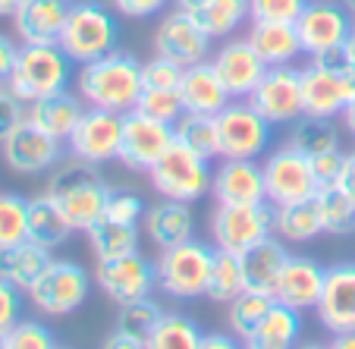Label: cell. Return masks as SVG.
<instances>
[{"mask_svg":"<svg viewBox=\"0 0 355 349\" xmlns=\"http://www.w3.org/2000/svg\"><path fill=\"white\" fill-rule=\"evenodd\" d=\"M355 101V69L346 63L343 47L311 57L302 69V108L309 117H340Z\"/></svg>","mask_w":355,"mask_h":349,"instance_id":"3","label":"cell"},{"mask_svg":"<svg viewBox=\"0 0 355 349\" xmlns=\"http://www.w3.org/2000/svg\"><path fill=\"white\" fill-rule=\"evenodd\" d=\"M47 195L60 205V211L73 223L76 233H88L104 217L110 186L104 182L98 164L73 158V161H60L54 167L51 182H47Z\"/></svg>","mask_w":355,"mask_h":349,"instance_id":"2","label":"cell"},{"mask_svg":"<svg viewBox=\"0 0 355 349\" xmlns=\"http://www.w3.org/2000/svg\"><path fill=\"white\" fill-rule=\"evenodd\" d=\"M214 246L233 255H245L252 246L274 236V205H217L211 217Z\"/></svg>","mask_w":355,"mask_h":349,"instance_id":"10","label":"cell"},{"mask_svg":"<svg viewBox=\"0 0 355 349\" xmlns=\"http://www.w3.org/2000/svg\"><path fill=\"white\" fill-rule=\"evenodd\" d=\"M173 139V123H161L155 117L141 114V110H129V114H123V142L116 161L126 164L129 170H145L148 173Z\"/></svg>","mask_w":355,"mask_h":349,"instance_id":"15","label":"cell"},{"mask_svg":"<svg viewBox=\"0 0 355 349\" xmlns=\"http://www.w3.org/2000/svg\"><path fill=\"white\" fill-rule=\"evenodd\" d=\"M334 346L336 349H355V330H352V334H340L334 340Z\"/></svg>","mask_w":355,"mask_h":349,"instance_id":"57","label":"cell"},{"mask_svg":"<svg viewBox=\"0 0 355 349\" xmlns=\"http://www.w3.org/2000/svg\"><path fill=\"white\" fill-rule=\"evenodd\" d=\"M141 230L157 248H170L195 236V214L189 202H176V198H164V202L151 205L141 217Z\"/></svg>","mask_w":355,"mask_h":349,"instance_id":"24","label":"cell"},{"mask_svg":"<svg viewBox=\"0 0 355 349\" xmlns=\"http://www.w3.org/2000/svg\"><path fill=\"white\" fill-rule=\"evenodd\" d=\"M242 289H245V280H242V258L233 255V252L217 248L214 262H211V274H208L205 296H208L211 303H217V305H227V303H233Z\"/></svg>","mask_w":355,"mask_h":349,"instance_id":"37","label":"cell"},{"mask_svg":"<svg viewBox=\"0 0 355 349\" xmlns=\"http://www.w3.org/2000/svg\"><path fill=\"white\" fill-rule=\"evenodd\" d=\"M236 346V340H233V334H205L201 337V349H233Z\"/></svg>","mask_w":355,"mask_h":349,"instance_id":"54","label":"cell"},{"mask_svg":"<svg viewBox=\"0 0 355 349\" xmlns=\"http://www.w3.org/2000/svg\"><path fill=\"white\" fill-rule=\"evenodd\" d=\"M16 321H22V289L0 277V337L10 334Z\"/></svg>","mask_w":355,"mask_h":349,"instance_id":"49","label":"cell"},{"mask_svg":"<svg viewBox=\"0 0 355 349\" xmlns=\"http://www.w3.org/2000/svg\"><path fill=\"white\" fill-rule=\"evenodd\" d=\"M201 327L186 315H176V312H164L161 321H157L155 334L148 349H201Z\"/></svg>","mask_w":355,"mask_h":349,"instance_id":"41","label":"cell"},{"mask_svg":"<svg viewBox=\"0 0 355 349\" xmlns=\"http://www.w3.org/2000/svg\"><path fill=\"white\" fill-rule=\"evenodd\" d=\"M245 101L274 126L295 123L305 114V108H302V69H295L293 63L268 67V73L261 76V82Z\"/></svg>","mask_w":355,"mask_h":349,"instance_id":"13","label":"cell"},{"mask_svg":"<svg viewBox=\"0 0 355 349\" xmlns=\"http://www.w3.org/2000/svg\"><path fill=\"white\" fill-rule=\"evenodd\" d=\"M57 44L79 67L116 51V44H120V19L114 16V7L110 3H98V0L73 3Z\"/></svg>","mask_w":355,"mask_h":349,"instance_id":"4","label":"cell"},{"mask_svg":"<svg viewBox=\"0 0 355 349\" xmlns=\"http://www.w3.org/2000/svg\"><path fill=\"white\" fill-rule=\"evenodd\" d=\"M180 98H182V108L192 110V114H220V110L233 101L230 92L223 88L220 76L211 67V60L192 63V67L182 69Z\"/></svg>","mask_w":355,"mask_h":349,"instance_id":"25","label":"cell"},{"mask_svg":"<svg viewBox=\"0 0 355 349\" xmlns=\"http://www.w3.org/2000/svg\"><path fill=\"white\" fill-rule=\"evenodd\" d=\"M274 233L289 242H311L324 233V221L315 198H302L274 208Z\"/></svg>","mask_w":355,"mask_h":349,"instance_id":"33","label":"cell"},{"mask_svg":"<svg viewBox=\"0 0 355 349\" xmlns=\"http://www.w3.org/2000/svg\"><path fill=\"white\" fill-rule=\"evenodd\" d=\"M352 28H355V13H352Z\"/></svg>","mask_w":355,"mask_h":349,"instance_id":"61","label":"cell"},{"mask_svg":"<svg viewBox=\"0 0 355 349\" xmlns=\"http://www.w3.org/2000/svg\"><path fill=\"white\" fill-rule=\"evenodd\" d=\"M69 82H73V60L60 44H22L7 85L28 104L47 94L67 92Z\"/></svg>","mask_w":355,"mask_h":349,"instance_id":"5","label":"cell"},{"mask_svg":"<svg viewBox=\"0 0 355 349\" xmlns=\"http://www.w3.org/2000/svg\"><path fill=\"white\" fill-rule=\"evenodd\" d=\"M123 142V114L104 108H85L76 129L67 139V151L88 164H107L120 158Z\"/></svg>","mask_w":355,"mask_h":349,"instance_id":"12","label":"cell"},{"mask_svg":"<svg viewBox=\"0 0 355 349\" xmlns=\"http://www.w3.org/2000/svg\"><path fill=\"white\" fill-rule=\"evenodd\" d=\"M211 195L217 205H261L268 202L264 167L258 161L223 158V164L211 176Z\"/></svg>","mask_w":355,"mask_h":349,"instance_id":"21","label":"cell"},{"mask_svg":"<svg viewBox=\"0 0 355 349\" xmlns=\"http://www.w3.org/2000/svg\"><path fill=\"white\" fill-rule=\"evenodd\" d=\"M324 274L327 268H321L315 258L289 255V262L283 264L280 277H277L274 299L295 312H315L324 293Z\"/></svg>","mask_w":355,"mask_h":349,"instance_id":"22","label":"cell"},{"mask_svg":"<svg viewBox=\"0 0 355 349\" xmlns=\"http://www.w3.org/2000/svg\"><path fill=\"white\" fill-rule=\"evenodd\" d=\"M69 10L73 0H26L13 13V28L22 44H57Z\"/></svg>","mask_w":355,"mask_h":349,"instance_id":"23","label":"cell"},{"mask_svg":"<svg viewBox=\"0 0 355 349\" xmlns=\"http://www.w3.org/2000/svg\"><path fill=\"white\" fill-rule=\"evenodd\" d=\"M28 239V198L0 192V248Z\"/></svg>","mask_w":355,"mask_h":349,"instance_id":"42","label":"cell"},{"mask_svg":"<svg viewBox=\"0 0 355 349\" xmlns=\"http://www.w3.org/2000/svg\"><path fill=\"white\" fill-rule=\"evenodd\" d=\"M173 133L182 145L198 151L201 158H220V135H217V114H192L182 110V117L173 123Z\"/></svg>","mask_w":355,"mask_h":349,"instance_id":"36","label":"cell"},{"mask_svg":"<svg viewBox=\"0 0 355 349\" xmlns=\"http://www.w3.org/2000/svg\"><path fill=\"white\" fill-rule=\"evenodd\" d=\"M85 236L92 242V252L98 262L139 252V223H120L110 221V217H101Z\"/></svg>","mask_w":355,"mask_h":349,"instance_id":"34","label":"cell"},{"mask_svg":"<svg viewBox=\"0 0 355 349\" xmlns=\"http://www.w3.org/2000/svg\"><path fill=\"white\" fill-rule=\"evenodd\" d=\"M161 315H164V309L157 303H151V296L120 305L116 327H114V334L104 340V346L107 349H148Z\"/></svg>","mask_w":355,"mask_h":349,"instance_id":"26","label":"cell"},{"mask_svg":"<svg viewBox=\"0 0 355 349\" xmlns=\"http://www.w3.org/2000/svg\"><path fill=\"white\" fill-rule=\"evenodd\" d=\"M214 73L220 76L223 88L230 92V98H248L255 92V85L261 82V76L268 73V63L261 60L252 41L248 38H236V41H227L214 54L211 60Z\"/></svg>","mask_w":355,"mask_h":349,"instance_id":"20","label":"cell"},{"mask_svg":"<svg viewBox=\"0 0 355 349\" xmlns=\"http://www.w3.org/2000/svg\"><path fill=\"white\" fill-rule=\"evenodd\" d=\"M336 182H340L346 192L355 195V151H352V155H346V161H343V170H340V180H336Z\"/></svg>","mask_w":355,"mask_h":349,"instance_id":"53","label":"cell"},{"mask_svg":"<svg viewBox=\"0 0 355 349\" xmlns=\"http://www.w3.org/2000/svg\"><path fill=\"white\" fill-rule=\"evenodd\" d=\"M51 264V252L41 246H35L32 239H22L16 246L0 248V277L10 280L13 287H19L22 293H28L38 274Z\"/></svg>","mask_w":355,"mask_h":349,"instance_id":"31","label":"cell"},{"mask_svg":"<svg viewBox=\"0 0 355 349\" xmlns=\"http://www.w3.org/2000/svg\"><path fill=\"white\" fill-rule=\"evenodd\" d=\"M0 346L3 349H54L57 340L54 334L38 321H16L10 334L0 337Z\"/></svg>","mask_w":355,"mask_h":349,"instance_id":"44","label":"cell"},{"mask_svg":"<svg viewBox=\"0 0 355 349\" xmlns=\"http://www.w3.org/2000/svg\"><path fill=\"white\" fill-rule=\"evenodd\" d=\"M73 233H76L73 223L67 221L60 205L47 192L28 198V239H32L35 246L54 252V248H60Z\"/></svg>","mask_w":355,"mask_h":349,"instance_id":"29","label":"cell"},{"mask_svg":"<svg viewBox=\"0 0 355 349\" xmlns=\"http://www.w3.org/2000/svg\"><path fill=\"white\" fill-rule=\"evenodd\" d=\"M26 0H0V16H13Z\"/></svg>","mask_w":355,"mask_h":349,"instance_id":"56","label":"cell"},{"mask_svg":"<svg viewBox=\"0 0 355 349\" xmlns=\"http://www.w3.org/2000/svg\"><path fill=\"white\" fill-rule=\"evenodd\" d=\"M214 252L217 248H211L208 242L198 239H186L180 246L161 248V258L155 262L157 287L167 296H173V299H198V296H205Z\"/></svg>","mask_w":355,"mask_h":349,"instance_id":"7","label":"cell"},{"mask_svg":"<svg viewBox=\"0 0 355 349\" xmlns=\"http://www.w3.org/2000/svg\"><path fill=\"white\" fill-rule=\"evenodd\" d=\"M0 151H3L7 167L22 176L47 173V170H54L63 161V142L41 133L28 120H22L7 139L0 142Z\"/></svg>","mask_w":355,"mask_h":349,"instance_id":"16","label":"cell"},{"mask_svg":"<svg viewBox=\"0 0 355 349\" xmlns=\"http://www.w3.org/2000/svg\"><path fill=\"white\" fill-rule=\"evenodd\" d=\"M151 186L164 195V198H176V202H198L211 192V170L208 158H201L180 139L170 142V148L155 161V167L148 170Z\"/></svg>","mask_w":355,"mask_h":349,"instance_id":"6","label":"cell"},{"mask_svg":"<svg viewBox=\"0 0 355 349\" xmlns=\"http://www.w3.org/2000/svg\"><path fill=\"white\" fill-rule=\"evenodd\" d=\"M274 305V296L268 293H252L242 289L233 303H227V321H230V334L239 337L242 343H248V337L258 330V324L264 321V315Z\"/></svg>","mask_w":355,"mask_h":349,"instance_id":"39","label":"cell"},{"mask_svg":"<svg viewBox=\"0 0 355 349\" xmlns=\"http://www.w3.org/2000/svg\"><path fill=\"white\" fill-rule=\"evenodd\" d=\"M192 16L211 38H227L245 19H252V10H248V0H208Z\"/></svg>","mask_w":355,"mask_h":349,"instance_id":"40","label":"cell"},{"mask_svg":"<svg viewBox=\"0 0 355 349\" xmlns=\"http://www.w3.org/2000/svg\"><path fill=\"white\" fill-rule=\"evenodd\" d=\"M343 120H346V129H349V133L355 135V101L349 104L346 110H343Z\"/></svg>","mask_w":355,"mask_h":349,"instance_id":"59","label":"cell"},{"mask_svg":"<svg viewBox=\"0 0 355 349\" xmlns=\"http://www.w3.org/2000/svg\"><path fill=\"white\" fill-rule=\"evenodd\" d=\"M135 110L155 117L161 123H176L182 117V98L180 88H141L139 101H135Z\"/></svg>","mask_w":355,"mask_h":349,"instance_id":"43","label":"cell"},{"mask_svg":"<svg viewBox=\"0 0 355 349\" xmlns=\"http://www.w3.org/2000/svg\"><path fill=\"white\" fill-rule=\"evenodd\" d=\"M145 211H148L145 202H141L135 192H126V189H110L104 217H110V221H120V223H141Z\"/></svg>","mask_w":355,"mask_h":349,"instance_id":"46","label":"cell"},{"mask_svg":"<svg viewBox=\"0 0 355 349\" xmlns=\"http://www.w3.org/2000/svg\"><path fill=\"white\" fill-rule=\"evenodd\" d=\"M85 108L88 104L82 101V94L76 98L69 92H57V94H47V98H38V101H28L26 120L32 126H38L41 133L67 142L69 133L76 129V123H79V117L85 114Z\"/></svg>","mask_w":355,"mask_h":349,"instance_id":"27","label":"cell"},{"mask_svg":"<svg viewBox=\"0 0 355 349\" xmlns=\"http://www.w3.org/2000/svg\"><path fill=\"white\" fill-rule=\"evenodd\" d=\"M248 41L268 67H286L302 54L295 22H252Z\"/></svg>","mask_w":355,"mask_h":349,"instance_id":"30","label":"cell"},{"mask_svg":"<svg viewBox=\"0 0 355 349\" xmlns=\"http://www.w3.org/2000/svg\"><path fill=\"white\" fill-rule=\"evenodd\" d=\"M22 120H26V101L3 82L0 85V142L7 139Z\"/></svg>","mask_w":355,"mask_h":349,"instance_id":"48","label":"cell"},{"mask_svg":"<svg viewBox=\"0 0 355 349\" xmlns=\"http://www.w3.org/2000/svg\"><path fill=\"white\" fill-rule=\"evenodd\" d=\"M289 145L299 148L302 155H324V151H336L340 148V133H336L334 120L327 117H309L302 114L293 123V133H289Z\"/></svg>","mask_w":355,"mask_h":349,"instance_id":"38","label":"cell"},{"mask_svg":"<svg viewBox=\"0 0 355 349\" xmlns=\"http://www.w3.org/2000/svg\"><path fill=\"white\" fill-rule=\"evenodd\" d=\"M309 0H248L252 22H295Z\"/></svg>","mask_w":355,"mask_h":349,"instance_id":"45","label":"cell"},{"mask_svg":"<svg viewBox=\"0 0 355 349\" xmlns=\"http://www.w3.org/2000/svg\"><path fill=\"white\" fill-rule=\"evenodd\" d=\"M318 321L327 334H352L355 330V262L330 264L324 274V293L318 303Z\"/></svg>","mask_w":355,"mask_h":349,"instance_id":"19","label":"cell"},{"mask_svg":"<svg viewBox=\"0 0 355 349\" xmlns=\"http://www.w3.org/2000/svg\"><path fill=\"white\" fill-rule=\"evenodd\" d=\"M94 280H98V287L104 289L107 299H114L116 305H126V303L151 296V289L157 287V268L145 255L129 252V255L98 262Z\"/></svg>","mask_w":355,"mask_h":349,"instance_id":"17","label":"cell"},{"mask_svg":"<svg viewBox=\"0 0 355 349\" xmlns=\"http://www.w3.org/2000/svg\"><path fill=\"white\" fill-rule=\"evenodd\" d=\"M211 35L195 22L192 13L176 7L173 13H167L161 19L155 32V54L176 60L180 67H192V63L208 60L211 54Z\"/></svg>","mask_w":355,"mask_h":349,"instance_id":"18","label":"cell"},{"mask_svg":"<svg viewBox=\"0 0 355 349\" xmlns=\"http://www.w3.org/2000/svg\"><path fill=\"white\" fill-rule=\"evenodd\" d=\"M88 289H92V277L82 264L69 262V258H51V264L28 287V299L38 312L60 318L85 303Z\"/></svg>","mask_w":355,"mask_h":349,"instance_id":"9","label":"cell"},{"mask_svg":"<svg viewBox=\"0 0 355 349\" xmlns=\"http://www.w3.org/2000/svg\"><path fill=\"white\" fill-rule=\"evenodd\" d=\"M318 211L324 221V233L330 236H349L355 233V195L346 192L340 182L321 186L315 192Z\"/></svg>","mask_w":355,"mask_h":349,"instance_id":"35","label":"cell"},{"mask_svg":"<svg viewBox=\"0 0 355 349\" xmlns=\"http://www.w3.org/2000/svg\"><path fill=\"white\" fill-rule=\"evenodd\" d=\"M242 258V280H245V289L252 293H268L274 296V287H277V277H280L283 264L289 262V252L280 239L268 236L264 242L252 246Z\"/></svg>","mask_w":355,"mask_h":349,"instance_id":"28","label":"cell"},{"mask_svg":"<svg viewBox=\"0 0 355 349\" xmlns=\"http://www.w3.org/2000/svg\"><path fill=\"white\" fill-rule=\"evenodd\" d=\"M217 135H220V161L242 158L258 161L274 139V123H268L245 98H233L217 114Z\"/></svg>","mask_w":355,"mask_h":349,"instance_id":"8","label":"cell"},{"mask_svg":"<svg viewBox=\"0 0 355 349\" xmlns=\"http://www.w3.org/2000/svg\"><path fill=\"white\" fill-rule=\"evenodd\" d=\"M264 167V189H268V205L280 208L289 202H302V198H315L318 176L311 170V158L302 155L299 148L283 145L270 151Z\"/></svg>","mask_w":355,"mask_h":349,"instance_id":"11","label":"cell"},{"mask_svg":"<svg viewBox=\"0 0 355 349\" xmlns=\"http://www.w3.org/2000/svg\"><path fill=\"white\" fill-rule=\"evenodd\" d=\"M340 3L349 10V13H355V0H340Z\"/></svg>","mask_w":355,"mask_h":349,"instance_id":"60","label":"cell"},{"mask_svg":"<svg viewBox=\"0 0 355 349\" xmlns=\"http://www.w3.org/2000/svg\"><path fill=\"white\" fill-rule=\"evenodd\" d=\"M295 32L302 41V54L318 57L346 44V38L352 35V16L334 0H309V7L295 19Z\"/></svg>","mask_w":355,"mask_h":349,"instance_id":"14","label":"cell"},{"mask_svg":"<svg viewBox=\"0 0 355 349\" xmlns=\"http://www.w3.org/2000/svg\"><path fill=\"white\" fill-rule=\"evenodd\" d=\"M82 101L88 108H104L116 110V114H129L135 110L141 88V60L126 51H110V54L98 57L92 63H82L79 76H76Z\"/></svg>","mask_w":355,"mask_h":349,"instance_id":"1","label":"cell"},{"mask_svg":"<svg viewBox=\"0 0 355 349\" xmlns=\"http://www.w3.org/2000/svg\"><path fill=\"white\" fill-rule=\"evenodd\" d=\"M302 312L289 309V305L277 303L270 305V312L264 315V321L258 324V330L248 337L245 346L248 349H286L299 340V330H302Z\"/></svg>","mask_w":355,"mask_h":349,"instance_id":"32","label":"cell"},{"mask_svg":"<svg viewBox=\"0 0 355 349\" xmlns=\"http://www.w3.org/2000/svg\"><path fill=\"white\" fill-rule=\"evenodd\" d=\"M343 57H346V63L355 69V28H352V35L346 38V44H343Z\"/></svg>","mask_w":355,"mask_h":349,"instance_id":"55","label":"cell"},{"mask_svg":"<svg viewBox=\"0 0 355 349\" xmlns=\"http://www.w3.org/2000/svg\"><path fill=\"white\" fill-rule=\"evenodd\" d=\"M182 69L186 67H180L176 60L155 54V60L141 63V82H145V88H180Z\"/></svg>","mask_w":355,"mask_h":349,"instance_id":"47","label":"cell"},{"mask_svg":"<svg viewBox=\"0 0 355 349\" xmlns=\"http://www.w3.org/2000/svg\"><path fill=\"white\" fill-rule=\"evenodd\" d=\"M205 3H208V0H176V7L186 10V13H195V10H201Z\"/></svg>","mask_w":355,"mask_h":349,"instance_id":"58","label":"cell"},{"mask_svg":"<svg viewBox=\"0 0 355 349\" xmlns=\"http://www.w3.org/2000/svg\"><path fill=\"white\" fill-rule=\"evenodd\" d=\"M343 161H346V155H343L340 148H336V151H324V155L311 158V170H315V176H318V186H330V182L340 180Z\"/></svg>","mask_w":355,"mask_h":349,"instance_id":"51","label":"cell"},{"mask_svg":"<svg viewBox=\"0 0 355 349\" xmlns=\"http://www.w3.org/2000/svg\"><path fill=\"white\" fill-rule=\"evenodd\" d=\"M114 13L126 16V19H148V16H157L170 0H107Z\"/></svg>","mask_w":355,"mask_h":349,"instance_id":"50","label":"cell"},{"mask_svg":"<svg viewBox=\"0 0 355 349\" xmlns=\"http://www.w3.org/2000/svg\"><path fill=\"white\" fill-rule=\"evenodd\" d=\"M16 57H19V47L13 44L10 35H0V85L10 82V73L16 67Z\"/></svg>","mask_w":355,"mask_h":349,"instance_id":"52","label":"cell"}]
</instances>
